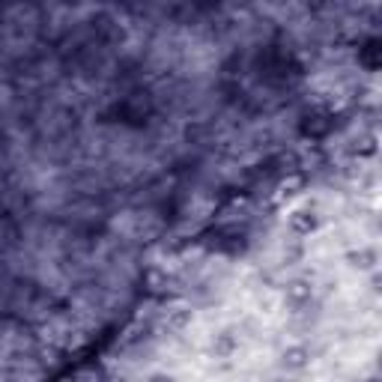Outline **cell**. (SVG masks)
<instances>
[{"mask_svg": "<svg viewBox=\"0 0 382 382\" xmlns=\"http://www.w3.org/2000/svg\"><path fill=\"white\" fill-rule=\"evenodd\" d=\"M331 128H335V114H329V110H310V114H305L299 119V132L310 140L329 138Z\"/></svg>", "mask_w": 382, "mask_h": 382, "instance_id": "1", "label": "cell"}, {"mask_svg": "<svg viewBox=\"0 0 382 382\" xmlns=\"http://www.w3.org/2000/svg\"><path fill=\"white\" fill-rule=\"evenodd\" d=\"M290 230H293L296 236H310L317 230V215L310 213V209H299V213L290 215Z\"/></svg>", "mask_w": 382, "mask_h": 382, "instance_id": "2", "label": "cell"}, {"mask_svg": "<svg viewBox=\"0 0 382 382\" xmlns=\"http://www.w3.org/2000/svg\"><path fill=\"white\" fill-rule=\"evenodd\" d=\"M310 293H314L310 281H293V284H287V301L293 308H305L310 301Z\"/></svg>", "mask_w": 382, "mask_h": 382, "instance_id": "3", "label": "cell"}, {"mask_svg": "<svg viewBox=\"0 0 382 382\" xmlns=\"http://www.w3.org/2000/svg\"><path fill=\"white\" fill-rule=\"evenodd\" d=\"M358 63L365 66L367 72H374V69L379 66V42L376 39H367V42L358 48Z\"/></svg>", "mask_w": 382, "mask_h": 382, "instance_id": "4", "label": "cell"}, {"mask_svg": "<svg viewBox=\"0 0 382 382\" xmlns=\"http://www.w3.org/2000/svg\"><path fill=\"white\" fill-rule=\"evenodd\" d=\"M188 319H191V310L174 308V310H167V314H165V329L167 331H183L188 326Z\"/></svg>", "mask_w": 382, "mask_h": 382, "instance_id": "5", "label": "cell"}, {"mask_svg": "<svg viewBox=\"0 0 382 382\" xmlns=\"http://www.w3.org/2000/svg\"><path fill=\"white\" fill-rule=\"evenodd\" d=\"M308 358H310V349L308 347H290L287 353H284V365L290 370H301L308 365Z\"/></svg>", "mask_w": 382, "mask_h": 382, "instance_id": "6", "label": "cell"}, {"mask_svg": "<svg viewBox=\"0 0 382 382\" xmlns=\"http://www.w3.org/2000/svg\"><path fill=\"white\" fill-rule=\"evenodd\" d=\"M353 153L356 156H374L376 153V135L374 132H365L353 140Z\"/></svg>", "mask_w": 382, "mask_h": 382, "instance_id": "7", "label": "cell"}, {"mask_svg": "<svg viewBox=\"0 0 382 382\" xmlns=\"http://www.w3.org/2000/svg\"><path fill=\"white\" fill-rule=\"evenodd\" d=\"M236 349V338L230 335V331H224V335H218L215 338V344H213V353H215V358H227L230 353Z\"/></svg>", "mask_w": 382, "mask_h": 382, "instance_id": "8", "label": "cell"}, {"mask_svg": "<svg viewBox=\"0 0 382 382\" xmlns=\"http://www.w3.org/2000/svg\"><path fill=\"white\" fill-rule=\"evenodd\" d=\"M353 260H356V266H361V269H370L376 263V251L374 248H361L358 254H353Z\"/></svg>", "mask_w": 382, "mask_h": 382, "instance_id": "9", "label": "cell"}, {"mask_svg": "<svg viewBox=\"0 0 382 382\" xmlns=\"http://www.w3.org/2000/svg\"><path fill=\"white\" fill-rule=\"evenodd\" d=\"M149 382H174V376H167V374H156V376H149Z\"/></svg>", "mask_w": 382, "mask_h": 382, "instance_id": "10", "label": "cell"}, {"mask_svg": "<svg viewBox=\"0 0 382 382\" xmlns=\"http://www.w3.org/2000/svg\"><path fill=\"white\" fill-rule=\"evenodd\" d=\"M57 382H75V376H69V379H57Z\"/></svg>", "mask_w": 382, "mask_h": 382, "instance_id": "11", "label": "cell"}, {"mask_svg": "<svg viewBox=\"0 0 382 382\" xmlns=\"http://www.w3.org/2000/svg\"><path fill=\"white\" fill-rule=\"evenodd\" d=\"M275 382H290V379H275Z\"/></svg>", "mask_w": 382, "mask_h": 382, "instance_id": "12", "label": "cell"}]
</instances>
